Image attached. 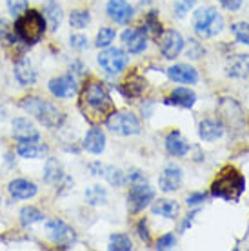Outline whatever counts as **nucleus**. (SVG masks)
<instances>
[{
	"label": "nucleus",
	"instance_id": "58836bf2",
	"mask_svg": "<svg viewBox=\"0 0 249 251\" xmlns=\"http://www.w3.org/2000/svg\"><path fill=\"white\" fill-rule=\"evenodd\" d=\"M6 4L13 17H20L27 9V0H6Z\"/></svg>",
	"mask_w": 249,
	"mask_h": 251
},
{
	"label": "nucleus",
	"instance_id": "423d86ee",
	"mask_svg": "<svg viewBox=\"0 0 249 251\" xmlns=\"http://www.w3.org/2000/svg\"><path fill=\"white\" fill-rule=\"evenodd\" d=\"M106 126L109 131L120 137H131V135H138L142 126L140 120L137 119V115H133L131 111H113L106 120Z\"/></svg>",
	"mask_w": 249,
	"mask_h": 251
},
{
	"label": "nucleus",
	"instance_id": "b1692460",
	"mask_svg": "<svg viewBox=\"0 0 249 251\" xmlns=\"http://www.w3.org/2000/svg\"><path fill=\"white\" fill-rule=\"evenodd\" d=\"M44 19H46V24L50 25L51 31H56L64 19L62 7L58 6L55 0H46L44 2Z\"/></svg>",
	"mask_w": 249,
	"mask_h": 251
},
{
	"label": "nucleus",
	"instance_id": "dca6fc26",
	"mask_svg": "<svg viewBox=\"0 0 249 251\" xmlns=\"http://www.w3.org/2000/svg\"><path fill=\"white\" fill-rule=\"evenodd\" d=\"M7 191L13 199L17 201H27V199H33L37 195L38 188L37 184L31 182V180H25V178H15L7 184Z\"/></svg>",
	"mask_w": 249,
	"mask_h": 251
},
{
	"label": "nucleus",
	"instance_id": "ea45409f",
	"mask_svg": "<svg viewBox=\"0 0 249 251\" xmlns=\"http://www.w3.org/2000/svg\"><path fill=\"white\" fill-rule=\"evenodd\" d=\"M174 244H176V239H174L173 233H166V235H162L160 239L156 240V250L158 251H166V250H173Z\"/></svg>",
	"mask_w": 249,
	"mask_h": 251
},
{
	"label": "nucleus",
	"instance_id": "e433bc0d",
	"mask_svg": "<svg viewBox=\"0 0 249 251\" xmlns=\"http://www.w3.org/2000/svg\"><path fill=\"white\" fill-rule=\"evenodd\" d=\"M117 37V31L113 29V27H102L97 35V40H95V46L97 48H109L113 40Z\"/></svg>",
	"mask_w": 249,
	"mask_h": 251
},
{
	"label": "nucleus",
	"instance_id": "72a5a7b5",
	"mask_svg": "<svg viewBox=\"0 0 249 251\" xmlns=\"http://www.w3.org/2000/svg\"><path fill=\"white\" fill-rule=\"evenodd\" d=\"M107 250H111V251H131V250H133V242H131V239L127 237V235H124V233H117V235H111Z\"/></svg>",
	"mask_w": 249,
	"mask_h": 251
},
{
	"label": "nucleus",
	"instance_id": "412c9836",
	"mask_svg": "<svg viewBox=\"0 0 249 251\" xmlns=\"http://www.w3.org/2000/svg\"><path fill=\"white\" fill-rule=\"evenodd\" d=\"M15 78L19 80L20 86H33L37 82V71L27 58H20L15 64Z\"/></svg>",
	"mask_w": 249,
	"mask_h": 251
},
{
	"label": "nucleus",
	"instance_id": "7c9ffc66",
	"mask_svg": "<svg viewBox=\"0 0 249 251\" xmlns=\"http://www.w3.org/2000/svg\"><path fill=\"white\" fill-rule=\"evenodd\" d=\"M20 224L24 227H29L33 224H37L40 220H44V213L40 209H37L35 206H25L20 209Z\"/></svg>",
	"mask_w": 249,
	"mask_h": 251
},
{
	"label": "nucleus",
	"instance_id": "ddd939ff",
	"mask_svg": "<svg viewBox=\"0 0 249 251\" xmlns=\"http://www.w3.org/2000/svg\"><path fill=\"white\" fill-rule=\"evenodd\" d=\"M122 44L131 55H140L148 48V37L140 27H129L122 33Z\"/></svg>",
	"mask_w": 249,
	"mask_h": 251
},
{
	"label": "nucleus",
	"instance_id": "49530a36",
	"mask_svg": "<svg viewBox=\"0 0 249 251\" xmlns=\"http://www.w3.org/2000/svg\"><path fill=\"white\" fill-rule=\"evenodd\" d=\"M87 168H89V171H91L93 175H102V168H104V166L100 162H93V164H89Z\"/></svg>",
	"mask_w": 249,
	"mask_h": 251
},
{
	"label": "nucleus",
	"instance_id": "a18cd8bd",
	"mask_svg": "<svg viewBox=\"0 0 249 251\" xmlns=\"http://www.w3.org/2000/svg\"><path fill=\"white\" fill-rule=\"evenodd\" d=\"M222 7H225L227 11H238L240 6H242V0H218Z\"/></svg>",
	"mask_w": 249,
	"mask_h": 251
},
{
	"label": "nucleus",
	"instance_id": "c85d7f7f",
	"mask_svg": "<svg viewBox=\"0 0 249 251\" xmlns=\"http://www.w3.org/2000/svg\"><path fill=\"white\" fill-rule=\"evenodd\" d=\"M142 31L146 33V37H151V38H155V40L160 37V33H162L164 29H162L160 20H158V15H156V11H149L148 15H146Z\"/></svg>",
	"mask_w": 249,
	"mask_h": 251
},
{
	"label": "nucleus",
	"instance_id": "1a4fd4ad",
	"mask_svg": "<svg viewBox=\"0 0 249 251\" xmlns=\"http://www.w3.org/2000/svg\"><path fill=\"white\" fill-rule=\"evenodd\" d=\"M156 40H158V48H160L162 57L168 58V60L176 58L182 53V50H184V38H182L180 33L174 31V29L162 31Z\"/></svg>",
	"mask_w": 249,
	"mask_h": 251
},
{
	"label": "nucleus",
	"instance_id": "0eeeda50",
	"mask_svg": "<svg viewBox=\"0 0 249 251\" xmlns=\"http://www.w3.org/2000/svg\"><path fill=\"white\" fill-rule=\"evenodd\" d=\"M99 64L100 68L106 71L107 75H120L127 64H129V57L124 50L120 48H106L99 55Z\"/></svg>",
	"mask_w": 249,
	"mask_h": 251
},
{
	"label": "nucleus",
	"instance_id": "de8ad7c7",
	"mask_svg": "<svg viewBox=\"0 0 249 251\" xmlns=\"http://www.w3.org/2000/svg\"><path fill=\"white\" fill-rule=\"evenodd\" d=\"M197 213H199V209H195V211H193V213H191V215H187V219L184 220V224H182V227H180L182 231H186V229H187V226H191V222H193L195 215H197Z\"/></svg>",
	"mask_w": 249,
	"mask_h": 251
},
{
	"label": "nucleus",
	"instance_id": "c9c22d12",
	"mask_svg": "<svg viewBox=\"0 0 249 251\" xmlns=\"http://www.w3.org/2000/svg\"><path fill=\"white\" fill-rule=\"evenodd\" d=\"M231 33L235 35L237 42L249 46V24L248 22H235L231 25Z\"/></svg>",
	"mask_w": 249,
	"mask_h": 251
},
{
	"label": "nucleus",
	"instance_id": "6e6552de",
	"mask_svg": "<svg viewBox=\"0 0 249 251\" xmlns=\"http://www.w3.org/2000/svg\"><path fill=\"white\" fill-rule=\"evenodd\" d=\"M153 199H155V189L148 182L133 184V188L127 193V207L131 213H140L142 209L149 206Z\"/></svg>",
	"mask_w": 249,
	"mask_h": 251
},
{
	"label": "nucleus",
	"instance_id": "09e8293b",
	"mask_svg": "<svg viewBox=\"0 0 249 251\" xmlns=\"http://www.w3.org/2000/svg\"><path fill=\"white\" fill-rule=\"evenodd\" d=\"M0 202H2V197H0Z\"/></svg>",
	"mask_w": 249,
	"mask_h": 251
},
{
	"label": "nucleus",
	"instance_id": "473e14b6",
	"mask_svg": "<svg viewBox=\"0 0 249 251\" xmlns=\"http://www.w3.org/2000/svg\"><path fill=\"white\" fill-rule=\"evenodd\" d=\"M0 42H4L7 46H17L20 42L17 33H15V27L4 19H0Z\"/></svg>",
	"mask_w": 249,
	"mask_h": 251
},
{
	"label": "nucleus",
	"instance_id": "c756f323",
	"mask_svg": "<svg viewBox=\"0 0 249 251\" xmlns=\"http://www.w3.org/2000/svg\"><path fill=\"white\" fill-rule=\"evenodd\" d=\"M102 176H104L111 186H115V188L124 186L125 180H127L125 173H122V170H119L117 166H104V168H102Z\"/></svg>",
	"mask_w": 249,
	"mask_h": 251
},
{
	"label": "nucleus",
	"instance_id": "2eb2a0df",
	"mask_svg": "<svg viewBox=\"0 0 249 251\" xmlns=\"http://www.w3.org/2000/svg\"><path fill=\"white\" fill-rule=\"evenodd\" d=\"M13 137L19 142H27V140H40V131L37 126L29 122L27 119H15L13 120Z\"/></svg>",
	"mask_w": 249,
	"mask_h": 251
},
{
	"label": "nucleus",
	"instance_id": "5701e85b",
	"mask_svg": "<svg viewBox=\"0 0 249 251\" xmlns=\"http://www.w3.org/2000/svg\"><path fill=\"white\" fill-rule=\"evenodd\" d=\"M225 71H227V76L246 78L249 75V57L248 55H235L233 58H229Z\"/></svg>",
	"mask_w": 249,
	"mask_h": 251
},
{
	"label": "nucleus",
	"instance_id": "20e7f679",
	"mask_svg": "<svg viewBox=\"0 0 249 251\" xmlns=\"http://www.w3.org/2000/svg\"><path fill=\"white\" fill-rule=\"evenodd\" d=\"M15 33L20 42L25 46H35L44 38L46 33V19L37 9H25L15 22Z\"/></svg>",
	"mask_w": 249,
	"mask_h": 251
},
{
	"label": "nucleus",
	"instance_id": "4c0bfd02",
	"mask_svg": "<svg viewBox=\"0 0 249 251\" xmlns=\"http://www.w3.org/2000/svg\"><path fill=\"white\" fill-rule=\"evenodd\" d=\"M195 2L197 0H174V15L178 19H184L187 13L195 7Z\"/></svg>",
	"mask_w": 249,
	"mask_h": 251
},
{
	"label": "nucleus",
	"instance_id": "9d476101",
	"mask_svg": "<svg viewBox=\"0 0 249 251\" xmlns=\"http://www.w3.org/2000/svg\"><path fill=\"white\" fill-rule=\"evenodd\" d=\"M46 229H48V235L50 239L55 242V244L62 246V248H69V246L75 242L76 239V233L71 226H68L64 220H50L46 224Z\"/></svg>",
	"mask_w": 249,
	"mask_h": 251
},
{
	"label": "nucleus",
	"instance_id": "f3484780",
	"mask_svg": "<svg viewBox=\"0 0 249 251\" xmlns=\"http://www.w3.org/2000/svg\"><path fill=\"white\" fill-rule=\"evenodd\" d=\"M168 76L173 82H178V84H197L199 82V73L197 69L187 66V64H176V66H171V68L166 71Z\"/></svg>",
	"mask_w": 249,
	"mask_h": 251
},
{
	"label": "nucleus",
	"instance_id": "a211bd4d",
	"mask_svg": "<svg viewBox=\"0 0 249 251\" xmlns=\"http://www.w3.org/2000/svg\"><path fill=\"white\" fill-rule=\"evenodd\" d=\"M106 148V135L104 131L93 126L91 129H87L86 137H84V150L87 153H93V155H100Z\"/></svg>",
	"mask_w": 249,
	"mask_h": 251
},
{
	"label": "nucleus",
	"instance_id": "4be33fe9",
	"mask_svg": "<svg viewBox=\"0 0 249 251\" xmlns=\"http://www.w3.org/2000/svg\"><path fill=\"white\" fill-rule=\"evenodd\" d=\"M195 102H197V95L189 88H174L168 97V104H173V106H178V107H186V109L193 107Z\"/></svg>",
	"mask_w": 249,
	"mask_h": 251
},
{
	"label": "nucleus",
	"instance_id": "f257e3e1",
	"mask_svg": "<svg viewBox=\"0 0 249 251\" xmlns=\"http://www.w3.org/2000/svg\"><path fill=\"white\" fill-rule=\"evenodd\" d=\"M78 107L84 119L89 120L91 124H102L106 122L107 117L115 111V104L106 84L100 82L99 78H89L86 80L84 88L80 91L78 99Z\"/></svg>",
	"mask_w": 249,
	"mask_h": 251
},
{
	"label": "nucleus",
	"instance_id": "393cba45",
	"mask_svg": "<svg viewBox=\"0 0 249 251\" xmlns=\"http://www.w3.org/2000/svg\"><path fill=\"white\" fill-rule=\"evenodd\" d=\"M144 89H146V80H144L138 73H133V75L127 76V80L122 84L120 91H122V95H124L125 99H129V100H131V99H137V97H140Z\"/></svg>",
	"mask_w": 249,
	"mask_h": 251
},
{
	"label": "nucleus",
	"instance_id": "bb28decb",
	"mask_svg": "<svg viewBox=\"0 0 249 251\" xmlns=\"http://www.w3.org/2000/svg\"><path fill=\"white\" fill-rule=\"evenodd\" d=\"M64 178L62 164L56 158H48L44 166V182L46 184H58Z\"/></svg>",
	"mask_w": 249,
	"mask_h": 251
},
{
	"label": "nucleus",
	"instance_id": "a878e982",
	"mask_svg": "<svg viewBox=\"0 0 249 251\" xmlns=\"http://www.w3.org/2000/svg\"><path fill=\"white\" fill-rule=\"evenodd\" d=\"M17 153L22 158H40L48 153V146L40 144L38 140H27V142H20Z\"/></svg>",
	"mask_w": 249,
	"mask_h": 251
},
{
	"label": "nucleus",
	"instance_id": "6ab92c4d",
	"mask_svg": "<svg viewBox=\"0 0 249 251\" xmlns=\"http://www.w3.org/2000/svg\"><path fill=\"white\" fill-rule=\"evenodd\" d=\"M166 150L171 157H186L191 150V146L186 138L182 137L180 131H171L166 137Z\"/></svg>",
	"mask_w": 249,
	"mask_h": 251
},
{
	"label": "nucleus",
	"instance_id": "cd10ccee",
	"mask_svg": "<svg viewBox=\"0 0 249 251\" xmlns=\"http://www.w3.org/2000/svg\"><path fill=\"white\" fill-rule=\"evenodd\" d=\"M151 209H153L155 215H160V217H166V219H176V215L180 211V206H178V202L164 199V201L155 202Z\"/></svg>",
	"mask_w": 249,
	"mask_h": 251
},
{
	"label": "nucleus",
	"instance_id": "a19ab883",
	"mask_svg": "<svg viewBox=\"0 0 249 251\" xmlns=\"http://www.w3.org/2000/svg\"><path fill=\"white\" fill-rule=\"evenodd\" d=\"M87 40L84 35H71V38H69V44H71V48H75V50L78 51H84L87 50Z\"/></svg>",
	"mask_w": 249,
	"mask_h": 251
},
{
	"label": "nucleus",
	"instance_id": "4468645a",
	"mask_svg": "<svg viewBox=\"0 0 249 251\" xmlns=\"http://www.w3.org/2000/svg\"><path fill=\"white\" fill-rule=\"evenodd\" d=\"M158 186L164 193H173L182 186V170L174 164H168L158 178Z\"/></svg>",
	"mask_w": 249,
	"mask_h": 251
},
{
	"label": "nucleus",
	"instance_id": "aec40b11",
	"mask_svg": "<svg viewBox=\"0 0 249 251\" xmlns=\"http://www.w3.org/2000/svg\"><path fill=\"white\" fill-rule=\"evenodd\" d=\"M199 135L204 142H215L224 135V124L213 119L202 120L199 124Z\"/></svg>",
	"mask_w": 249,
	"mask_h": 251
},
{
	"label": "nucleus",
	"instance_id": "9b49d317",
	"mask_svg": "<svg viewBox=\"0 0 249 251\" xmlns=\"http://www.w3.org/2000/svg\"><path fill=\"white\" fill-rule=\"evenodd\" d=\"M48 88H50L51 95L56 99H73L78 91V86H76V80L73 75L56 76V78L50 80Z\"/></svg>",
	"mask_w": 249,
	"mask_h": 251
},
{
	"label": "nucleus",
	"instance_id": "7ed1b4c3",
	"mask_svg": "<svg viewBox=\"0 0 249 251\" xmlns=\"http://www.w3.org/2000/svg\"><path fill=\"white\" fill-rule=\"evenodd\" d=\"M20 106L25 113L33 115L48 129H58L66 120V115L58 109V106H55L53 102L46 100V99H40V97H33V95L25 97V99H22Z\"/></svg>",
	"mask_w": 249,
	"mask_h": 251
},
{
	"label": "nucleus",
	"instance_id": "c03bdc74",
	"mask_svg": "<svg viewBox=\"0 0 249 251\" xmlns=\"http://www.w3.org/2000/svg\"><path fill=\"white\" fill-rule=\"evenodd\" d=\"M127 180H129L131 184H142V182H148V178H146V175H144L140 170H131L129 175H127Z\"/></svg>",
	"mask_w": 249,
	"mask_h": 251
},
{
	"label": "nucleus",
	"instance_id": "39448f33",
	"mask_svg": "<svg viewBox=\"0 0 249 251\" xmlns=\"http://www.w3.org/2000/svg\"><path fill=\"white\" fill-rule=\"evenodd\" d=\"M191 24H193V29L199 37L211 38V37H217L218 33L224 29V17L215 7L204 6V7H199L193 13Z\"/></svg>",
	"mask_w": 249,
	"mask_h": 251
},
{
	"label": "nucleus",
	"instance_id": "f03ea898",
	"mask_svg": "<svg viewBox=\"0 0 249 251\" xmlns=\"http://www.w3.org/2000/svg\"><path fill=\"white\" fill-rule=\"evenodd\" d=\"M246 191V178L237 168L227 166L218 173L215 182L211 184V195L215 199L227 202H237Z\"/></svg>",
	"mask_w": 249,
	"mask_h": 251
},
{
	"label": "nucleus",
	"instance_id": "37998d69",
	"mask_svg": "<svg viewBox=\"0 0 249 251\" xmlns=\"http://www.w3.org/2000/svg\"><path fill=\"white\" fill-rule=\"evenodd\" d=\"M137 231H138V237H140L146 244H149L151 237H149V231H148V222H146V220H140V222H138Z\"/></svg>",
	"mask_w": 249,
	"mask_h": 251
},
{
	"label": "nucleus",
	"instance_id": "2f4dec72",
	"mask_svg": "<svg viewBox=\"0 0 249 251\" xmlns=\"http://www.w3.org/2000/svg\"><path fill=\"white\" fill-rule=\"evenodd\" d=\"M86 201L91 206H102L107 201V191L102 186H91L86 189Z\"/></svg>",
	"mask_w": 249,
	"mask_h": 251
},
{
	"label": "nucleus",
	"instance_id": "f8f14e48",
	"mask_svg": "<svg viewBox=\"0 0 249 251\" xmlns=\"http://www.w3.org/2000/svg\"><path fill=\"white\" fill-rule=\"evenodd\" d=\"M106 13L113 22L122 25L129 24L131 20H133V17H135V9L125 0H109L106 6Z\"/></svg>",
	"mask_w": 249,
	"mask_h": 251
},
{
	"label": "nucleus",
	"instance_id": "79ce46f5",
	"mask_svg": "<svg viewBox=\"0 0 249 251\" xmlns=\"http://www.w3.org/2000/svg\"><path fill=\"white\" fill-rule=\"evenodd\" d=\"M207 199L206 193H193L187 197V206L189 207H195V206H200V204H204Z\"/></svg>",
	"mask_w": 249,
	"mask_h": 251
},
{
	"label": "nucleus",
	"instance_id": "f704fd0d",
	"mask_svg": "<svg viewBox=\"0 0 249 251\" xmlns=\"http://www.w3.org/2000/svg\"><path fill=\"white\" fill-rule=\"evenodd\" d=\"M89 22H91V15L86 9H75L69 15V24L75 29H84V27L89 25Z\"/></svg>",
	"mask_w": 249,
	"mask_h": 251
}]
</instances>
